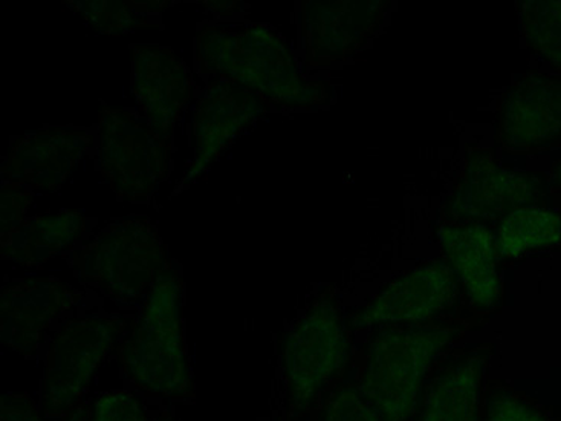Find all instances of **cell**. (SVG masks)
Returning <instances> with one entry per match:
<instances>
[{"instance_id":"2e32d148","label":"cell","mask_w":561,"mask_h":421,"mask_svg":"<svg viewBox=\"0 0 561 421\" xmlns=\"http://www.w3.org/2000/svg\"><path fill=\"white\" fill-rule=\"evenodd\" d=\"M72 304V293L59 281L21 282L3 292L2 326L11 323V343L18 350H33L49 320Z\"/></svg>"},{"instance_id":"4316f807","label":"cell","mask_w":561,"mask_h":421,"mask_svg":"<svg viewBox=\"0 0 561 421\" xmlns=\"http://www.w3.org/2000/svg\"><path fill=\"white\" fill-rule=\"evenodd\" d=\"M557 178H559V183L561 185V161H560V164H559V172H557Z\"/></svg>"},{"instance_id":"30bf717a","label":"cell","mask_w":561,"mask_h":421,"mask_svg":"<svg viewBox=\"0 0 561 421\" xmlns=\"http://www.w3.org/2000/svg\"><path fill=\"white\" fill-rule=\"evenodd\" d=\"M390 0H305L301 2L308 67L346 60L374 36Z\"/></svg>"},{"instance_id":"9a60e30c","label":"cell","mask_w":561,"mask_h":421,"mask_svg":"<svg viewBox=\"0 0 561 421\" xmlns=\"http://www.w3.org/2000/svg\"><path fill=\"white\" fill-rule=\"evenodd\" d=\"M265 112L266 102L261 95L243 88L219 84L218 94L204 99L193 118L197 158L204 164L211 163Z\"/></svg>"},{"instance_id":"5b68a950","label":"cell","mask_w":561,"mask_h":421,"mask_svg":"<svg viewBox=\"0 0 561 421\" xmlns=\"http://www.w3.org/2000/svg\"><path fill=\"white\" fill-rule=\"evenodd\" d=\"M284 357L294 408H308L350 357L346 323L334 297L321 296L294 326Z\"/></svg>"},{"instance_id":"6da1fadb","label":"cell","mask_w":561,"mask_h":421,"mask_svg":"<svg viewBox=\"0 0 561 421\" xmlns=\"http://www.w3.org/2000/svg\"><path fill=\"white\" fill-rule=\"evenodd\" d=\"M197 42L203 75L231 80L278 106L312 107L328 103V84L305 80L284 37L268 25H251L242 31L207 29Z\"/></svg>"},{"instance_id":"8992f818","label":"cell","mask_w":561,"mask_h":421,"mask_svg":"<svg viewBox=\"0 0 561 421\" xmlns=\"http://www.w3.org/2000/svg\"><path fill=\"white\" fill-rule=\"evenodd\" d=\"M81 273L119 300H135L164 270L165 252L146 219L112 224L77 258Z\"/></svg>"},{"instance_id":"83f0119b","label":"cell","mask_w":561,"mask_h":421,"mask_svg":"<svg viewBox=\"0 0 561 421\" xmlns=\"http://www.w3.org/2000/svg\"><path fill=\"white\" fill-rule=\"evenodd\" d=\"M152 421H172V420H170L168 416H164V419H162V420H152Z\"/></svg>"},{"instance_id":"484cf974","label":"cell","mask_w":561,"mask_h":421,"mask_svg":"<svg viewBox=\"0 0 561 421\" xmlns=\"http://www.w3.org/2000/svg\"><path fill=\"white\" fill-rule=\"evenodd\" d=\"M31 196L26 191H2V203L10 204V207L2 206V221L10 215V230L15 229V223L21 218V214L28 206Z\"/></svg>"},{"instance_id":"cb8c5ba5","label":"cell","mask_w":561,"mask_h":421,"mask_svg":"<svg viewBox=\"0 0 561 421\" xmlns=\"http://www.w3.org/2000/svg\"><path fill=\"white\" fill-rule=\"evenodd\" d=\"M486 421H549L536 409L511 397H499L490 403Z\"/></svg>"},{"instance_id":"8fae6325","label":"cell","mask_w":561,"mask_h":421,"mask_svg":"<svg viewBox=\"0 0 561 421\" xmlns=\"http://www.w3.org/2000/svg\"><path fill=\"white\" fill-rule=\"evenodd\" d=\"M459 297V282L445 261H431L401 274L352 318V326L427 323L450 310Z\"/></svg>"},{"instance_id":"3957f363","label":"cell","mask_w":561,"mask_h":421,"mask_svg":"<svg viewBox=\"0 0 561 421\" xmlns=\"http://www.w3.org/2000/svg\"><path fill=\"white\" fill-rule=\"evenodd\" d=\"M181 282L175 273L160 277L134 333L119 348L123 369L138 388L158 396L192 394L181 331Z\"/></svg>"},{"instance_id":"44dd1931","label":"cell","mask_w":561,"mask_h":421,"mask_svg":"<svg viewBox=\"0 0 561 421\" xmlns=\"http://www.w3.org/2000/svg\"><path fill=\"white\" fill-rule=\"evenodd\" d=\"M127 2H81L80 8L84 18L89 19L96 29L104 33L119 34L138 26L139 21L146 18L139 13V7H130Z\"/></svg>"},{"instance_id":"ba28073f","label":"cell","mask_w":561,"mask_h":421,"mask_svg":"<svg viewBox=\"0 0 561 421\" xmlns=\"http://www.w3.org/2000/svg\"><path fill=\"white\" fill-rule=\"evenodd\" d=\"M117 320L71 322L56 339L46 363L44 408L49 416L79 411L89 380L118 338Z\"/></svg>"},{"instance_id":"4fadbf2b","label":"cell","mask_w":561,"mask_h":421,"mask_svg":"<svg viewBox=\"0 0 561 421\" xmlns=\"http://www.w3.org/2000/svg\"><path fill=\"white\" fill-rule=\"evenodd\" d=\"M192 80L175 53L161 46L135 48L131 92L153 129L169 138L188 102Z\"/></svg>"},{"instance_id":"ac0fdd59","label":"cell","mask_w":561,"mask_h":421,"mask_svg":"<svg viewBox=\"0 0 561 421\" xmlns=\"http://www.w3.org/2000/svg\"><path fill=\"white\" fill-rule=\"evenodd\" d=\"M494 234L499 257H518L529 250L559 244L561 215L545 207L518 208L497 224Z\"/></svg>"},{"instance_id":"ffe728a7","label":"cell","mask_w":561,"mask_h":421,"mask_svg":"<svg viewBox=\"0 0 561 421\" xmlns=\"http://www.w3.org/2000/svg\"><path fill=\"white\" fill-rule=\"evenodd\" d=\"M84 219L77 212H66L64 215L42 216L34 219L26 230H15L14 235L23 238L21 252L22 264H41L45 259L59 253L65 247L80 237Z\"/></svg>"},{"instance_id":"7a4b0ae2","label":"cell","mask_w":561,"mask_h":421,"mask_svg":"<svg viewBox=\"0 0 561 421\" xmlns=\"http://www.w3.org/2000/svg\"><path fill=\"white\" fill-rule=\"evenodd\" d=\"M460 333L431 322L379 328L367 343L359 392L382 420L412 419L432 363Z\"/></svg>"},{"instance_id":"9c48e42d","label":"cell","mask_w":561,"mask_h":421,"mask_svg":"<svg viewBox=\"0 0 561 421\" xmlns=\"http://www.w3.org/2000/svg\"><path fill=\"white\" fill-rule=\"evenodd\" d=\"M496 143L508 152L561 145V77L529 72L497 102Z\"/></svg>"},{"instance_id":"7c38bea8","label":"cell","mask_w":561,"mask_h":421,"mask_svg":"<svg viewBox=\"0 0 561 421\" xmlns=\"http://www.w3.org/2000/svg\"><path fill=\"white\" fill-rule=\"evenodd\" d=\"M439 241L445 262L458 277L473 310L490 312L502 303V280L494 227L443 223Z\"/></svg>"},{"instance_id":"603a6c76","label":"cell","mask_w":561,"mask_h":421,"mask_svg":"<svg viewBox=\"0 0 561 421\" xmlns=\"http://www.w3.org/2000/svg\"><path fill=\"white\" fill-rule=\"evenodd\" d=\"M321 421H385L362 396L358 388H343L332 394Z\"/></svg>"},{"instance_id":"277c9868","label":"cell","mask_w":561,"mask_h":421,"mask_svg":"<svg viewBox=\"0 0 561 421\" xmlns=\"http://www.w3.org/2000/svg\"><path fill=\"white\" fill-rule=\"evenodd\" d=\"M547 180L503 168L493 149L468 146L466 164L440 210L443 223L494 226L518 208L543 207Z\"/></svg>"},{"instance_id":"5bb4252c","label":"cell","mask_w":561,"mask_h":421,"mask_svg":"<svg viewBox=\"0 0 561 421\" xmlns=\"http://www.w3.org/2000/svg\"><path fill=\"white\" fill-rule=\"evenodd\" d=\"M91 141L83 133L42 130L15 145L3 172L18 183L56 191Z\"/></svg>"},{"instance_id":"52a82bcc","label":"cell","mask_w":561,"mask_h":421,"mask_svg":"<svg viewBox=\"0 0 561 421\" xmlns=\"http://www.w3.org/2000/svg\"><path fill=\"white\" fill-rule=\"evenodd\" d=\"M169 138L135 122L129 111L100 112V166L123 198L141 200L168 173Z\"/></svg>"},{"instance_id":"d4e9b609","label":"cell","mask_w":561,"mask_h":421,"mask_svg":"<svg viewBox=\"0 0 561 421\" xmlns=\"http://www.w3.org/2000/svg\"><path fill=\"white\" fill-rule=\"evenodd\" d=\"M83 416L72 412L66 421H83ZM2 421H45L34 408L28 396H5L2 400Z\"/></svg>"},{"instance_id":"d6986e66","label":"cell","mask_w":561,"mask_h":421,"mask_svg":"<svg viewBox=\"0 0 561 421\" xmlns=\"http://www.w3.org/2000/svg\"><path fill=\"white\" fill-rule=\"evenodd\" d=\"M517 11L526 44L561 71V0H524Z\"/></svg>"},{"instance_id":"e0dca14e","label":"cell","mask_w":561,"mask_h":421,"mask_svg":"<svg viewBox=\"0 0 561 421\" xmlns=\"http://www.w3.org/2000/svg\"><path fill=\"white\" fill-rule=\"evenodd\" d=\"M483 359L468 355L436 378L420 421H478Z\"/></svg>"},{"instance_id":"7402d4cb","label":"cell","mask_w":561,"mask_h":421,"mask_svg":"<svg viewBox=\"0 0 561 421\" xmlns=\"http://www.w3.org/2000/svg\"><path fill=\"white\" fill-rule=\"evenodd\" d=\"M83 421H147L141 400L126 391L100 396L84 412Z\"/></svg>"}]
</instances>
